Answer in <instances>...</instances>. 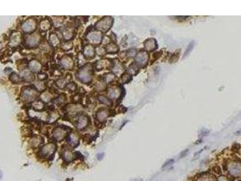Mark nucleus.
I'll list each match as a JSON object with an SVG mask.
<instances>
[{"instance_id": "8", "label": "nucleus", "mask_w": 241, "mask_h": 181, "mask_svg": "<svg viewBox=\"0 0 241 181\" xmlns=\"http://www.w3.org/2000/svg\"><path fill=\"white\" fill-rule=\"evenodd\" d=\"M64 135H65V130L63 128H56L53 132L54 138L58 141H62L64 138Z\"/></svg>"}, {"instance_id": "4", "label": "nucleus", "mask_w": 241, "mask_h": 181, "mask_svg": "<svg viewBox=\"0 0 241 181\" xmlns=\"http://www.w3.org/2000/svg\"><path fill=\"white\" fill-rule=\"evenodd\" d=\"M35 97V91L31 88H26L22 92V98L26 101H33Z\"/></svg>"}, {"instance_id": "3", "label": "nucleus", "mask_w": 241, "mask_h": 181, "mask_svg": "<svg viewBox=\"0 0 241 181\" xmlns=\"http://www.w3.org/2000/svg\"><path fill=\"white\" fill-rule=\"evenodd\" d=\"M35 28H36V22L33 18L26 20L22 26V30L26 33H32L35 30Z\"/></svg>"}, {"instance_id": "10", "label": "nucleus", "mask_w": 241, "mask_h": 181, "mask_svg": "<svg viewBox=\"0 0 241 181\" xmlns=\"http://www.w3.org/2000/svg\"><path fill=\"white\" fill-rule=\"evenodd\" d=\"M88 123V118L85 115H81L78 118V121H77V128L79 130H83L87 126Z\"/></svg>"}, {"instance_id": "16", "label": "nucleus", "mask_w": 241, "mask_h": 181, "mask_svg": "<svg viewBox=\"0 0 241 181\" xmlns=\"http://www.w3.org/2000/svg\"><path fill=\"white\" fill-rule=\"evenodd\" d=\"M51 25H50V21L45 19V20H43L41 22L40 24V28L41 31L45 32V31H47L49 28H50Z\"/></svg>"}, {"instance_id": "6", "label": "nucleus", "mask_w": 241, "mask_h": 181, "mask_svg": "<svg viewBox=\"0 0 241 181\" xmlns=\"http://www.w3.org/2000/svg\"><path fill=\"white\" fill-rule=\"evenodd\" d=\"M111 22V20L110 19V17H105L104 19L99 21L96 24V28L102 31H106L109 27H110Z\"/></svg>"}, {"instance_id": "27", "label": "nucleus", "mask_w": 241, "mask_h": 181, "mask_svg": "<svg viewBox=\"0 0 241 181\" xmlns=\"http://www.w3.org/2000/svg\"><path fill=\"white\" fill-rule=\"evenodd\" d=\"M10 79L13 82H19V81H20V77H19L18 75H17L16 73H12V74H11Z\"/></svg>"}, {"instance_id": "7", "label": "nucleus", "mask_w": 241, "mask_h": 181, "mask_svg": "<svg viewBox=\"0 0 241 181\" xmlns=\"http://www.w3.org/2000/svg\"><path fill=\"white\" fill-rule=\"evenodd\" d=\"M60 63L62 67L66 69V70H70L71 68L73 67V59L71 58V56H64V57H63L61 59Z\"/></svg>"}, {"instance_id": "30", "label": "nucleus", "mask_w": 241, "mask_h": 181, "mask_svg": "<svg viewBox=\"0 0 241 181\" xmlns=\"http://www.w3.org/2000/svg\"><path fill=\"white\" fill-rule=\"evenodd\" d=\"M193 44H194V43L192 42L191 44L188 46V50L186 51V53H185V56H186V55H188V53H190V51H191V49H192V46H193Z\"/></svg>"}, {"instance_id": "19", "label": "nucleus", "mask_w": 241, "mask_h": 181, "mask_svg": "<svg viewBox=\"0 0 241 181\" xmlns=\"http://www.w3.org/2000/svg\"><path fill=\"white\" fill-rule=\"evenodd\" d=\"M20 75L26 81L33 80V75H32V73H31L30 72H28V71H23L20 73Z\"/></svg>"}, {"instance_id": "1", "label": "nucleus", "mask_w": 241, "mask_h": 181, "mask_svg": "<svg viewBox=\"0 0 241 181\" xmlns=\"http://www.w3.org/2000/svg\"><path fill=\"white\" fill-rule=\"evenodd\" d=\"M77 76H78V79L82 81L83 82H85V83L89 82L92 80V70L89 65L80 69L77 72Z\"/></svg>"}, {"instance_id": "34", "label": "nucleus", "mask_w": 241, "mask_h": 181, "mask_svg": "<svg viewBox=\"0 0 241 181\" xmlns=\"http://www.w3.org/2000/svg\"><path fill=\"white\" fill-rule=\"evenodd\" d=\"M1 178H2V172L0 171V179H1Z\"/></svg>"}, {"instance_id": "9", "label": "nucleus", "mask_w": 241, "mask_h": 181, "mask_svg": "<svg viewBox=\"0 0 241 181\" xmlns=\"http://www.w3.org/2000/svg\"><path fill=\"white\" fill-rule=\"evenodd\" d=\"M101 38H102V35L98 32H92L91 34L87 35L88 41H90V42L93 43V44H98L101 41Z\"/></svg>"}, {"instance_id": "22", "label": "nucleus", "mask_w": 241, "mask_h": 181, "mask_svg": "<svg viewBox=\"0 0 241 181\" xmlns=\"http://www.w3.org/2000/svg\"><path fill=\"white\" fill-rule=\"evenodd\" d=\"M58 117H59L58 113H57L56 111H53V112H51L50 113L49 121H50V122H53V121H54L55 120H57V119H58Z\"/></svg>"}, {"instance_id": "33", "label": "nucleus", "mask_w": 241, "mask_h": 181, "mask_svg": "<svg viewBox=\"0 0 241 181\" xmlns=\"http://www.w3.org/2000/svg\"><path fill=\"white\" fill-rule=\"evenodd\" d=\"M102 155H103V154H99V155H98V156H99V157H98V160H100V159L102 158Z\"/></svg>"}, {"instance_id": "20", "label": "nucleus", "mask_w": 241, "mask_h": 181, "mask_svg": "<svg viewBox=\"0 0 241 181\" xmlns=\"http://www.w3.org/2000/svg\"><path fill=\"white\" fill-rule=\"evenodd\" d=\"M106 117H107V111H100L97 113V119L100 121H105Z\"/></svg>"}, {"instance_id": "15", "label": "nucleus", "mask_w": 241, "mask_h": 181, "mask_svg": "<svg viewBox=\"0 0 241 181\" xmlns=\"http://www.w3.org/2000/svg\"><path fill=\"white\" fill-rule=\"evenodd\" d=\"M20 40H21L20 35H19L18 33H14V34L12 35L10 42L13 44H14V45H17V44H19Z\"/></svg>"}, {"instance_id": "17", "label": "nucleus", "mask_w": 241, "mask_h": 181, "mask_svg": "<svg viewBox=\"0 0 241 181\" xmlns=\"http://www.w3.org/2000/svg\"><path fill=\"white\" fill-rule=\"evenodd\" d=\"M49 39H50V44L53 46H57L59 44V43H60L59 38L57 37V35L55 34H52Z\"/></svg>"}, {"instance_id": "25", "label": "nucleus", "mask_w": 241, "mask_h": 181, "mask_svg": "<svg viewBox=\"0 0 241 181\" xmlns=\"http://www.w3.org/2000/svg\"><path fill=\"white\" fill-rule=\"evenodd\" d=\"M67 110H68V112H71V113H76V112L78 111V107H77V106H75V105H70V106L67 108Z\"/></svg>"}, {"instance_id": "23", "label": "nucleus", "mask_w": 241, "mask_h": 181, "mask_svg": "<svg viewBox=\"0 0 241 181\" xmlns=\"http://www.w3.org/2000/svg\"><path fill=\"white\" fill-rule=\"evenodd\" d=\"M41 99H42V101H49L51 100L50 93H48V92H44V93L42 94V96H41Z\"/></svg>"}, {"instance_id": "2", "label": "nucleus", "mask_w": 241, "mask_h": 181, "mask_svg": "<svg viewBox=\"0 0 241 181\" xmlns=\"http://www.w3.org/2000/svg\"><path fill=\"white\" fill-rule=\"evenodd\" d=\"M41 40L40 35L38 34H34V35H31L29 36H27L26 38V45L28 46V47H35L36 46L39 42Z\"/></svg>"}, {"instance_id": "26", "label": "nucleus", "mask_w": 241, "mask_h": 181, "mask_svg": "<svg viewBox=\"0 0 241 181\" xmlns=\"http://www.w3.org/2000/svg\"><path fill=\"white\" fill-rule=\"evenodd\" d=\"M35 88H36L37 90H43L45 88L44 82H36V83H35Z\"/></svg>"}, {"instance_id": "29", "label": "nucleus", "mask_w": 241, "mask_h": 181, "mask_svg": "<svg viewBox=\"0 0 241 181\" xmlns=\"http://www.w3.org/2000/svg\"><path fill=\"white\" fill-rule=\"evenodd\" d=\"M63 48L64 49V50H69L72 48V43L70 42H68V43H64V44H63Z\"/></svg>"}, {"instance_id": "21", "label": "nucleus", "mask_w": 241, "mask_h": 181, "mask_svg": "<svg viewBox=\"0 0 241 181\" xmlns=\"http://www.w3.org/2000/svg\"><path fill=\"white\" fill-rule=\"evenodd\" d=\"M34 109L36 110V111H41L43 108H44V103L42 101H35L34 103Z\"/></svg>"}, {"instance_id": "31", "label": "nucleus", "mask_w": 241, "mask_h": 181, "mask_svg": "<svg viewBox=\"0 0 241 181\" xmlns=\"http://www.w3.org/2000/svg\"><path fill=\"white\" fill-rule=\"evenodd\" d=\"M99 100H100V101H102V102H104V103H109L108 100H106V99H105L104 97H102V96L99 97Z\"/></svg>"}, {"instance_id": "13", "label": "nucleus", "mask_w": 241, "mask_h": 181, "mask_svg": "<svg viewBox=\"0 0 241 181\" xmlns=\"http://www.w3.org/2000/svg\"><path fill=\"white\" fill-rule=\"evenodd\" d=\"M28 66H29V68L32 72H38L41 70V63H38L37 61H31Z\"/></svg>"}, {"instance_id": "24", "label": "nucleus", "mask_w": 241, "mask_h": 181, "mask_svg": "<svg viewBox=\"0 0 241 181\" xmlns=\"http://www.w3.org/2000/svg\"><path fill=\"white\" fill-rule=\"evenodd\" d=\"M40 143L41 139H39V138H34V139L31 141V144H32V146H34V147H37Z\"/></svg>"}, {"instance_id": "14", "label": "nucleus", "mask_w": 241, "mask_h": 181, "mask_svg": "<svg viewBox=\"0 0 241 181\" xmlns=\"http://www.w3.org/2000/svg\"><path fill=\"white\" fill-rule=\"evenodd\" d=\"M93 53H94V50H93V48H92V46H90V45L85 46V48H84V50H83V55H84L85 57L91 58V57L93 56Z\"/></svg>"}, {"instance_id": "11", "label": "nucleus", "mask_w": 241, "mask_h": 181, "mask_svg": "<svg viewBox=\"0 0 241 181\" xmlns=\"http://www.w3.org/2000/svg\"><path fill=\"white\" fill-rule=\"evenodd\" d=\"M74 158H75V156H74V154L70 151H64V156H63V159H64V160L65 161L66 163H70L72 161L74 160Z\"/></svg>"}, {"instance_id": "12", "label": "nucleus", "mask_w": 241, "mask_h": 181, "mask_svg": "<svg viewBox=\"0 0 241 181\" xmlns=\"http://www.w3.org/2000/svg\"><path fill=\"white\" fill-rule=\"evenodd\" d=\"M68 141L73 147H76L79 143V138L75 133H71L68 137Z\"/></svg>"}, {"instance_id": "18", "label": "nucleus", "mask_w": 241, "mask_h": 181, "mask_svg": "<svg viewBox=\"0 0 241 181\" xmlns=\"http://www.w3.org/2000/svg\"><path fill=\"white\" fill-rule=\"evenodd\" d=\"M73 35V32L71 28H65V30L64 31V38L65 40H70Z\"/></svg>"}, {"instance_id": "28", "label": "nucleus", "mask_w": 241, "mask_h": 181, "mask_svg": "<svg viewBox=\"0 0 241 181\" xmlns=\"http://www.w3.org/2000/svg\"><path fill=\"white\" fill-rule=\"evenodd\" d=\"M56 84L58 85V87L63 88V87H64V85H65V80H64V79H60V80H58L56 81Z\"/></svg>"}, {"instance_id": "32", "label": "nucleus", "mask_w": 241, "mask_h": 181, "mask_svg": "<svg viewBox=\"0 0 241 181\" xmlns=\"http://www.w3.org/2000/svg\"><path fill=\"white\" fill-rule=\"evenodd\" d=\"M39 79H46V74L45 73H41L39 74Z\"/></svg>"}, {"instance_id": "5", "label": "nucleus", "mask_w": 241, "mask_h": 181, "mask_svg": "<svg viewBox=\"0 0 241 181\" xmlns=\"http://www.w3.org/2000/svg\"><path fill=\"white\" fill-rule=\"evenodd\" d=\"M54 151H55V145L54 143H48L42 148L41 153L44 155V157H50L51 155H53Z\"/></svg>"}]
</instances>
